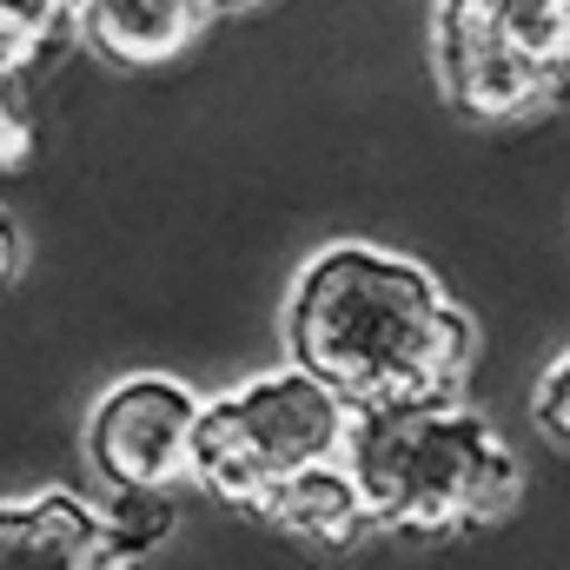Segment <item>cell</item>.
I'll return each instance as SVG.
<instances>
[{"label": "cell", "mask_w": 570, "mask_h": 570, "mask_svg": "<svg viewBox=\"0 0 570 570\" xmlns=\"http://www.w3.org/2000/svg\"><path fill=\"white\" fill-rule=\"evenodd\" d=\"M285 352L352 412L451 399L471 372L478 332L419 259L379 246H325L285 298Z\"/></svg>", "instance_id": "obj_1"}, {"label": "cell", "mask_w": 570, "mask_h": 570, "mask_svg": "<svg viewBox=\"0 0 570 570\" xmlns=\"http://www.w3.org/2000/svg\"><path fill=\"white\" fill-rule=\"evenodd\" d=\"M345 464H352V478L385 531L498 524L524 491L518 451L458 399L358 412Z\"/></svg>", "instance_id": "obj_2"}, {"label": "cell", "mask_w": 570, "mask_h": 570, "mask_svg": "<svg viewBox=\"0 0 570 570\" xmlns=\"http://www.w3.org/2000/svg\"><path fill=\"white\" fill-rule=\"evenodd\" d=\"M352 419L358 412L332 385H318L312 372H298V365L266 372L226 399H206L193 484L226 498V504L266 511L298 471L345 458Z\"/></svg>", "instance_id": "obj_3"}, {"label": "cell", "mask_w": 570, "mask_h": 570, "mask_svg": "<svg viewBox=\"0 0 570 570\" xmlns=\"http://www.w3.org/2000/svg\"><path fill=\"white\" fill-rule=\"evenodd\" d=\"M438 87L458 114L511 127L570 100V0H438Z\"/></svg>", "instance_id": "obj_4"}, {"label": "cell", "mask_w": 570, "mask_h": 570, "mask_svg": "<svg viewBox=\"0 0 570 570\" xmlns=\"http://www.w3.org/2000/svg\"><path fill=\"white\" fill-rule=\"evenodd\" d=\"M206 399L166 372H134L87 412V464L107 491H179L199 464Z\"/></svg>", "instance_id": "obj_5"}, {"label": "cell", "mask_w": 570, "mask_h": 570, "mask_svg": "<svg viewBox=\"0 0 570 570\" xmlns=\"http://www.w3.org/2000/svg\"><path fill=\"white\" fill-rule=\"evenodd\" d=\"M219 20L213 0H80V47L120 73H153L173 67L206 27Z\"/></svg>", "instance_id": "obj_6"}, {"label": "cell", "mask_w": 570, "mask_h": 570, "mask_svg": "<svg viewBox=\"0 0 570 570\" xmlns=\"http://www.w3.org/2000/svg\"><path fill=\"white\" fill-rule=\"evenodd\" d=\"M0 570H120L107 518L73 491H33L0 511Z\"/></svg>", "instance_id": "obj_7"}, {"label": "cell", "mask_w": 570, "mask_h": 570, "mask_svg": "<svg viewBox=\"0 0 570 570\" xmlns=\"http://www.w3.org/2000/svg\"><path fill=\"white\" fill-rule=\"evenodd\" d=\"M259 518H273L279 531L305 538V544H325V551H345V544H358V538H365V524H379L345 458L298 471L279 498L259 511Z\"/></svg>", "instance_id": "obj_8"}, {"label": "cell", "mask_w": 570, "mask_h": 570, "mask_svg": "<svg viewBox=\"0 0 570 570\" xmlns=\"http://www.w3.org/2000/svg\"><path fill=\"white\" fill-rule=\"evenodd\" d=\"M73 20H80V0H0V60H7V80H20L47 53V40L60 27H73Z\"/></svg>", "instance_id": "obj_9"}, {"label": "cell", "mask_w": 570, "mask_h": 570, "mask_svg": "<svg viewBox=\"0 0 570 570\" xmlns=\"http://www.w3.org/2000/svg\"><path fill=\"white\" fill-rule=\"evenodd\" d=\"M100 518H107L114 564H134L173 538V491H114V504Z\"/></svg>", "instance_id": "obj_10"}, {"label": "cell", "mask_w": 570, "mask_h": 570, "mask_svg": "<svg viewBox=\"0 0 570 570\" xmlns=\"http://www.w3.org/2000/svg\"><path fill=\"white\" fill-rule=\"evenodd\" d=\"M531 419H538L544 438L570 444V352L544 365V379H538V392H531Z\"/></svg>", "instance_id": "obj_11"}, {"label": "cell", "mask_w": 570, "mask_h": 570, "mask_svg": "<svg viewBox=\"0 0 570 570\" xmlns=\"http://www.w3.org/2000/svg\"><path fill=\"white\" fill-rule=\"evenodd\" d=\"M219 13H253V7H266V0H213Z\"/></svg>", "instance_id": "obj_12"}]
</instances>
